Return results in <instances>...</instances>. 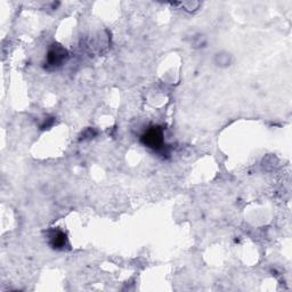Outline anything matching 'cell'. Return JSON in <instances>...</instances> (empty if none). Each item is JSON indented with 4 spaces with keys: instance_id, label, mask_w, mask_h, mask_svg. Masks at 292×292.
<instances>
[{
    "instance_id": "3",
    "label": "cell",
    "mask_w": 292,
    "mask_h": 292,
    "mask_svg": "<svg viewBox=\"0 0 292 292\" xmlns=\"http://www.w3.org/2000/svg\"><path fill=\"white\" fill-rule=\"evenodd\" d=\"M66 244V236L62 232H56L52 236V246L56 249H62Z\"/></svg>"
},
{
    "instance_id": "2",
    "label": "cell",
    "mask_w": 292,
    "mask_h": 292,
    "mask_svg": "<svg viewBox=\"0 0 292 292\" xmlns=\"http://www.w3.org/2000/svg\"><path fill=\"white\" fill-rule=\"evenodd\" d=\"M66 56L67 54L65 49L61 46H53V48L49 50L48 56H47V61H48L49 65L57 66L61 65V63L65 60Z\"/></svg>"
},
{
    "instance_id": "1",
    "label": "cell",
    "mask_w": 292,
    "mask_h": 292,
    "mask_svg": "<svg viewBox=\"0 0 292 292\" xmlns=\"http://www.w3.org/2000/svg\"><path fill=\"white\" fill-rule=\"evenodd\" d=\"M140 140L145 146L159 151L163 146V132L160 127H152L142 136Z\"/></svg>"
}]
</instances>
